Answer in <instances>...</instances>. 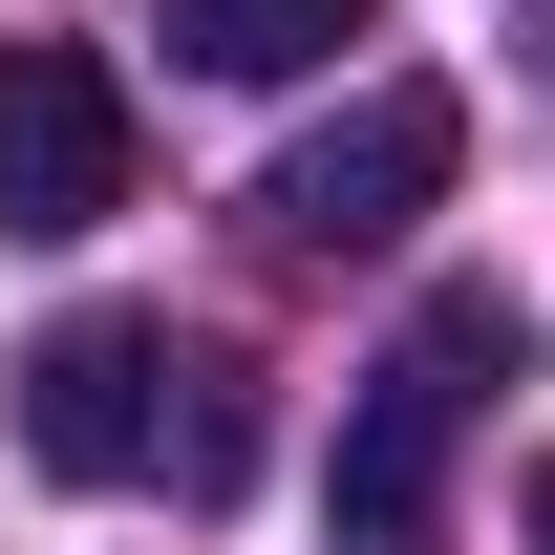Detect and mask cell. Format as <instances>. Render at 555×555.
<instances>
[{
  "label": "cell",
  "instance_id": "6da1fadb",
  "mask_svg": "<svg viewBox=\"0 0 555 555\" xmlns=\"http://www.w3.org/2000/svg\"><path fill=\"white\" fill-rule=\"evenodd\" d=\"M22 449L65 491H150V470H193L235 491V363H171V321H43L22 343Z\"/></svg>",
  "mask_w": 555,
  "mask_h": 555
},
{
  "label": "cell",
  "instance_id": "7a4b0ae2",
  "mask_svg": "<svg viewBox=\"0 0 555 555\" xmlns=\"http://www.w3.org/2000/svg\"><path fill=\"white\" fill-rule=\"evenodd\" d=\"M491 385H534V321H513V278H449L406 343L363 363V406H343V534L363 555H406L427 513H449V449H470Z\"/></svg>",
  "mask_w": 555,
  "mask_h": 555
},
{
  "label": "cell",
  "instance_id": "3957f363",
  "mask_svg": "<svg viewBox=\"0 0 555 555\" xmlns=\"http://www.w3.org/2000/svg\"><path fill=\"white\" fill-rule=\"evenodd\" d=\"M449 171H470V107H449V86H363L343 129L278 150V193H257V214H278V257H385Z\"/></svg>",
  "mask_w": 555,
  "mask_h": 555
},
{
  "label": "cell",
  "instance_id": "277c9868",
  "mask_svg": "<svg viewBox=\"0 0 555 555\" xmlns=\"http://www.w3.org/2000/svg\"><path fill=\"white\" fill-rule=\"evenodd\" d=\"M129 214V86L86 43H0V235H107Z\"/></svg>",
  "mask_w": 555,
  "mask_h": 555
},
{
  "label": "cell",
  "instance_id": "5b68a950",
  "mask_svg": "<svg viewBox=\"0 0 555 555\" xmlns=\"http://www.w3.org/2000/svg\"><path fill=\"white\" fill-rule=\"evenodd\" d=\"M129 22H150L193 86H299V65H343L385 0H129Z\"/></svg>",
  "mask_w": 555,
  "mask_h": 555
},
{
  "label": "cell",
  "instance_id": "8992f818",
  "mask_svg": "<svg viewBox=\"0 0 555 555\" xmlns=\"http://www.w3.org/2000/svg\"><path fill=\"white\" fill-rule=\"evenodd\" d=\"M534 555H555V470H534Z\"/></svg>",
  "mask_w": 555,
  "mask_h": 555
}]
</instances>
